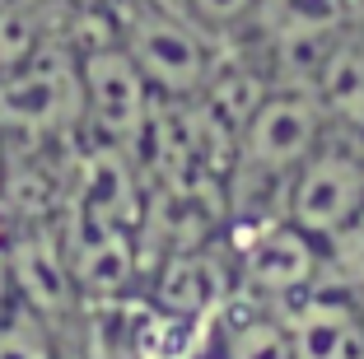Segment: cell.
<instances>
[{
	"label": "cell",
	"mask_w": 364,
	"mask_h": 359,
	"mask_svg": "<svg viewBox=\"0 0 364 359\" xmlns=\"http://www.w3.org/2000/svg\"><path fill=\"white\" fill-rule=\"evenodd\" d=\"M80 131V70L70 28L0 75V140L23 149H47Z\"/></svg>",
	"instance_id": "4"
},
{
	"label": "cell",
	"mask_w": 364,
	"mask_h": 359,
	"mask_svg": "<svg viewBox=\"0 0 364 359\" xmlns=\"http://www.w3.org/2000/svg\"><path fill=\"white\" fill-rule=\"evenodd\" d=\"M5 233H10V229H5V215H0V247H5Z\"/></svg>",
	"instance_id": "13"
},
{
	"label": "cell",
	"mask_w": 364,
	"mask_h": 359,
	"mask_svg": "<svg viewBox=\"0 0 364 359\" xmlns=\"http://www.w3.org/2000/svg\"><path fill=\"white\" fill-rule=\"evenodd\" d=\"M364 205V140L350 131H327L322 145L299 164L285 191V220L313 238H332Z\"/></svg>",
	"instance_id": "6"
},
{
	"label": "cell",
	"mask_w": 364,
	"mask_h": 359,
	"mask_svg": "<svg viewBox=\"0 0 364 359\" xmlns=\"http://www.w3.org/2000/svg\"><path fill=\"white\" fill-rule=\"evenodd\" d=\"M289 359H364V294L322 280L285 308Z\"/></svg>",
	"instance_id": "7"
},
{
	"label": "cell",
	"mask_w": 364,
	"mask_h": 359,
	"mask_svg": "<svg viewBox=\"0 0 364 359\" xmlns=\"http://www.w3.org/2000/svg\"><path fill=\"white\" fill-rule=\"evenodd\" d=\"M19 304L14 299V280H10V262H5V247H0V313H10Z\"/></svg>",
	"instance_id": "11"
},
{
	"label": "cell",
	"mask_w": 364,
	"mask_h": 359,
	"mask_svg": "<svg viewBox=\"0 0 364 359\" xmlns=\"http://www.w3.org/2000/svg\"><path fill=\"white\" fill-rule=\"evenodd\" d=\"M0 359H61L52 322H43L23 304H14L10 313H0Z\"/></svg>",
	"instance_id": "9"
},
{
	"label": "cell",
	"mask_w": 364,
	"mask_h": 359,
	"mask_svg": "<svg viewBox=\"0 0 364 359\" xmlns=\"http://www.w3.org/2000/svg\"><path fill=\"white\" fill-rule=\"evenodd\" d=\"M89 23H94V33L85 38V28L70 19V47H75V70H80V131H85V140L122 149L140 164V145L150 136L159 98L145 85L131 52L107 33L103 14L94 10Z\"/></svg>",
	"instance_id": "3"
},
{
	"label": "cell",
	"mask_w": 364,
	"mask_h": 359,
	"mask_svg": "<svg viewBox=\"0 0 364 359\" xmlns=\"http://www.w3.org/2000/svg\"><path fill=\"white\" fill-rule=\"evenodd\" d=\"M178 5L192 14L210 38H220V43L247 38L252 23H257V10H262V0H178Z\"/></svg>",
	"instance_id": "10"
},
{
	"label": "cell",
	"mask_w": 364,
	"mask_h": 359,
	"mask_svg": "<svg viewBox=\"0 0 364 359\" xmlns=\"http://www.w3.org/2000/svg\"><path fill=\"white\" fill-rule=\"evenodd\" d=\"M332 131L322 103L304 85H267L238 122L225 168V224H257L285 215V191L299 164Z\"/></svg>",
	"instance_id": "1"
},
{
	"label": "cell",
	"mask_w": 364,
	"mask_h": 359,
	"mask_svg": "<svg viewBox=\"0 0 364 359\" xmlns=\"http://www.w3.org/2000/svg\"><path fill=\"white\" fill-rule=\"evenodd\" d=\"M98 14L131 52L159 103L196 98L225 56V43L210 38L178 0H103Z\"/></svg>",
	"instance_id": "2"
},
{
	"label": "cell",
	"mask_w": 364,
	"mask_h": 359,
	"mask_svg": "<svg viewBox=\"0 0 364 359\" xmlns=\"http://www.w3.org/2000/svg\"><path fill=\"white\" fill-rule=\"evenodd\" d=\"M322 280L364 294V205L332 238H322Z\"/></svg>",
	"instance_id": "8"
},
{
	"label": "cell",
	"mask_w": 364,
	"mask_h": 359,
	"mask_svg": "<svg viewBox=\"0 0 364 359\" xmlns=\"http://www.w3.org/2000/svg\"><path fill=\"white\" fill-rule=\"evenodd\" d=\"M56 5H61V10L70 14V19H75V14H94L98 5H103V0H56Z\"/></svg>",
	"instance_id": "12"
},
{
	"label": "cell",
	"mask_w": 364,
	"mask_h": 359,
	"mask_svg": "<svg viewBox=\"0 0 364 359\" xmlns=\"http://www.w3.org/2000/svg\"><path fill=\"white\" fill-rule=\"evenodd\" d=\"M220 247L234 271V289L276 308H289L299 294L322 285V243L285 215L257 224H225Z\"/></svg>",
	"instance_id": "5"
}]
</instances>
